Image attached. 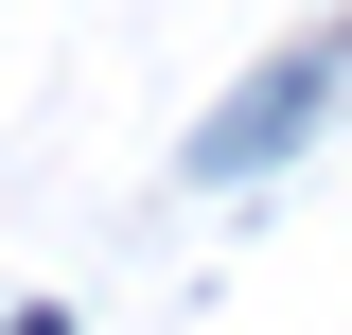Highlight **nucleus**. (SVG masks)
I'll list each match as a JSON object with an SVG mask.
<instances>
[{
	"label": "nucleus",
	"mask_w": 352,
	"mask_h": 335,
	"mask_svg": "<svg viewBox=\"0 0 352 335\" xmlns=\"http://www.w3.org/2000/svg\"><path fill=\"white\" fill-rule=\"evenodd\" d=\"M335 88H352V36H282V53H264V71L212 106V124L176 141V176H194V194H247V176H282L317 124H335Z\"/></svg>",
	"instance_id": "f257e3e1"
},
{
	"label": "nucleus",
	"mask_w": 352,
	"mask_h": 335,
	"mask_svg": "<svg viewBox=\"0 0 352 335\" xmlns=\"http://www.w3.org/2000/svg\"><path fill=\"white\" fill-rule=\"evenodd\" d=\"M0 335H71V318H53V300H36V318H0Z\"/></svg>",
	"instance_id": "f03ea898"
}]
</instances>
